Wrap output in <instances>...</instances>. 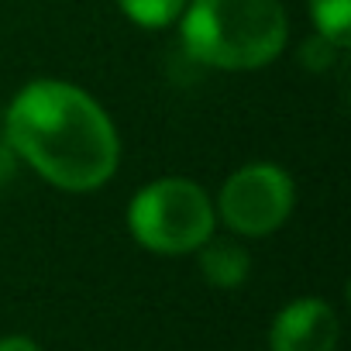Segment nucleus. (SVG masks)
<instances>
[{
  "mask_svg": "<svg viewBox=\"0 0 351 351\" xmlns=\"http://www.w3.org/2000/svg\"><path fill=\"white\" fill-rule=\"evenodd\" d=\"M217 210L210 193L183 176L145 183L128 204L131 238L155 255H186L214 238Z\"/></svg>",
  "mask_w": 351,
  "mask_h": 351,
  "instance_id": "obj_3",
  "label": "nucleus"
},
{
  "mask_svg": "<svg viewBox=\"0 0 351 351\" xmlns=\"http://www.w3.org/2000/svg\"><path fill=\"white\" fill-rule=\"evenodd\" d=\"M337 337H341L337 313L327 300L317 296L286 303L269 327L272 351H334Z\"/></svg>",
  "mask_w": 351,
  "mask_h": 351,
  "instance_id": "obj_5",
  "label": "nucleus"
},
{
  "mask_svg": "<svg viewBox=\"0 0 351 351\" xmlns=\"http://www.w3.org/2000/svg\"><path fill=\"white\" fill-rule=\"evenodd\" d=\"M344 49L341 45H334L330 38H324V35H313V38H306L303 42V52H300V59H303V66L306 69H313V73H324V69H330L334 62H337V56H341Z\"/></svg>",
  "mask_w": 351,
  "mask_h": 351,
  "instance_id": "obj_9",
  "label": "nucleus"
},
{
  "mask_svg": "<svg viewBox=\"0 0 351 351\" xmlns=\"http://www.w3.org/2000/svg\"><path fill=\"white\" fill-rule=\"evenodd\" d=\"M190 0H117L121 14L138 25V28H148V32H158V28H169L180 21V14L186 11Z\"/></svg>",
  "mask_w": 351,
  "mask_h": 351,
  "instance_id": "obj_7",
  "label": "nucleus"
},
{
  "mask_svg": "<svg viewBox=\"0 0 351 351\" xmlns=\"http://www.w3.org/2000/svg\"><path fill=\"white\" fill-rule=\"evenodd\" d=\"M293 204H296V183L282 165L248 162L224 180L214 210L234 234L265 238L289 221Z\"/></svg>",
  "mask_w": 351,
  "mask_h": 351,
  "instance_id": "obj_4",
  "label": "nucleus"
},
{
  "mask_svg": "<svg viewBox=\"0 0 351 351\" xmlns=\"http://www.w3.org/2000/svg\"><path fill=\"white\" fill-rule=\"evenodd\" d=\"M4 138L45 183L66 193H93L121 162L110 114L66 80H32L4 114Z\"/></svg>",
  "mask_w": 351,
  "mask_h": 351,
  "instance_id": "obj_1",
  "label": "nucleus"
},
{
  "mask_svg": "<svg viewBox=\"0 0 351 351\" xmlns=\"http://www.w3.org/2000/svg\"><path fill=\"white\" fill-rule=\"evenodd\" d=\"M14 148L8 145V138H0V180H8L11 176V169H14Z\"/></svg>",
  "mask_w": 351,
  "mask_h": 351,
  "instance_id": "obj_11",
  "label": "nucleus"
},
{
  "mask_svg": "<svg viewBox=\"0 0 351 351\" xmlns=\"http://www.w3.org/2000/svg\"><path fill=\"white\" fill-rule=\"evenodd\" d=\"M176 25L190 59L228 73L262 69L289 42V18L279 0H190Z\"/></svg>",
  "mask_w": 351,
  "mask_h": 351,
  "instance_id": "obj_2",
  "label": "nucleus"
},
{
  "mask_svg": "<svg viewBox=\"0 0 351 351\" xmlns=\"http://www.w3.org/2000/svg\"><path fill=\"white\" fill-rule=\"evenodd\" d=\"M0 351H42V348L25 334H11V337H0Z\"/></svg>",
  "mask_w": 351,
  "mask_h": 351,
  "instance_id": "obj_10",
  "label": "nucleus"
},
{
  "mask_svg": "<svg viewBox=\"0 0 351 351\" xmlns=\"http://www.w3.org/2000/svg\"><path fill=\"white\" fill-rule=\"evenodd\" d=\"M200 272L214 289H238L248 282L252 276V255L238 245V241H224V238H210L200 248Z\"/></svg>",
  "mask_w": 351,
  "mask_h": 351,
  "instance_id": "obj_6",
  "label": "nucleus"
},
{
  "mask_svg": "<svg viewBox=\"0 0 351 351\" xmlns=\"http://www.w3.org/2000/svg\"><path fill=\"white\" fill-rule=\"evenodd\" d=\"M310 18L317 35L348 49L351 42V0H310Z\"/></svg>",
  "mask_w": 351,
  "mask_h": 351,
  "instance_id": "obj_8",
  "label": "nucleus"
}]
</instances>
